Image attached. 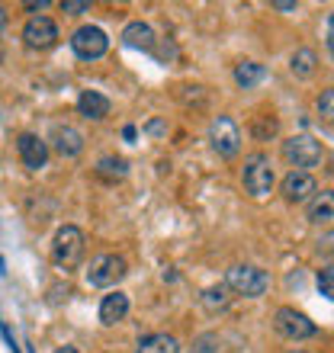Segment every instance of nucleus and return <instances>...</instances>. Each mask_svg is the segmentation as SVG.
I'll return each instance as SVG.
<instances>
[{"mask_svg": "<svg viewBox=\"0 0 334 353\" xmlns=\"http://www.w3.org/2000/svg\"><path fill=\"white\" fill-rule=\"evenodd\" d=\"M242 183H244V193L250 199H264L270 196L273 183H277V174H273V164L264 151H254L244 158V170H242Z\"/></svg>", "mask_w": 334, "mask_h": 353, "instance_id": "1", "label": "nucleus"}, {"mask_svg": "<svg viewBox=\"0 0 334 353\" xmlns=\"http://www.w3.org/2000/svg\"><path fill=\"white\" fill-rule=\"evenodd\" d=\"M225 286L232 289L235 296L260 299L270 289V276H267V270H260V267L235 263V267H228V273H225Z\"/></svg>", "mask_w": 334, "mask_h": 353, "instance_id": "2", "label": "nucleus"}, {"mask_svg": "<svg viewBox=\"0 0 334 353\" xmlns=\"http://www.w3.org/2000/svg\"><path fill=\"white\" fill-rule=\"evenodd\" d=\"M283 161L299 174H308L312 168L322 164V145L312 135H289L283 141Z\"/></svg>", "mask_w": 334, "mask_h": 353, "instance_id": "3", "label": "nucleus"}, {"mask_svg": "<svg viewBox=\"0 0 334 353\" xmlns=\"http://www.w3.org/2000/svg\"><path fill=\"white\" fill-rule=\"evenodd\" d=\"M209 145L219 158H235L238 151H242V129H238V122L232 116H225L219 112L213 122H209Z\"/></svg>", "mask_w": 334, "mask_h": 353, "instance_id": "4", "label": "nucleus"}, {"mask_svg": "<svg viewBox=\"0 0 334 353\" xmlns=\"http://www.w3.org/2000/svg\"><path fill=\"white\" fill-rule=\"evenodd\" d=\"M273 331L279 337H286V341H308V337L318 334L315 321L308 315H302V312H296L293 305H283L273 312Z\"/></svg>", "mask_w": 334, "mask_h": 353, "instance_id": "5", "label": "nucleus"}, {"mask_svg": "<svg viewBox=\"0 0 334 353\" xmlns=\"http://www.w3.org/2000/svg\"><path fill=\"white\" fill-rule=\"evenodd\" d=\"M84 257V232L77 225H65V228H58L55 232V241H52V261L58 267H77Z\"/></svg>", "mask_w": 334, "mask_h": 353, "instance_id": "6", "label": "nucleus"}, {"mask_svg": "<svg viewBox=\"0 0 334 353\" xmlns=\"http://www.w3.org/2000/svg\"><path fill=\"white\" fill-rule=\"evenodd\" d=\"M129 273V263L116 257V254H100V257H93L90 267H87V283L97 289H110L116 286L122 276Z\"/></svg>", "mask_w": 334, "mask_h": 353, "instance_id": "7", "label": "nucleus"}, {"mask_svg": "<svg viewBox=\"0 0 334 353\" xmlns=\"http://www.w3.org/2000/svg\"><path fill=\"white\" fill-rule=\"evenodd\" d=\"M71 48H75V55L84 58V61H97V58H103L110 52V36L100 26H81L71 36Z\"/></svg>", "mask_w": 334, "mask_h": 353, "instance_id": "8", "label": "nucleus"}, {"mask_svg": "<svg viewBox=\"0 0 334 353\" xmlns=\"http://www.w3.org/2000/svg\"><path fill=\"white\" fill-rule=\"evenodd\" d=\"M279 193L286 199L289 205H302L308 203L312 196L318 193V183L312 174H299V170H289L283 180H279Z\"/></svg>", "mask_w": 334, "mask_h": 353, "instance_id": "9", "label": "nucleus"}, {"mask_svg": "<svg viewBox=\"0 0 334 353\" xmlns=\"http://www.w3.org/2000/svg\"><path fill=\"white\" fill-rule=\"evenodd\" d=\"M23 42H26V48H52L58 42V26H55V19H48V17H32L23 26Z\"/></svg>", "mask_w": 334, "mask_h": 353, "instance_id": "10", "label": "nucleus"}, {"mask_svg": "<svg viewBox=\"0 0 334 353\" xmlns=\"http://www.w3.org/2000/svg\"><path fill=\"white\" fill-rule=\"evenodd\" d=\"M17 151H19V161L26 164L29 170H42L48 161V145L39 135H32V132H23L17 139Z\"/></svg>", "mask_w": 334, "mask_h": 353, "instance_id": "11", "label": "nucleus"}, {"mask_svg": "<svg viewBox=\"0 0 334 353\" xmlns=\"http://www.w3.org/2000/svg\"><path fill=\"white\" fill-rule=\"evenodd\" d=\"M52 148H55L61 158H77L84 151V135L75 125H55V132H52Z\"/></svg>", "mask_w": 334, "mask_h": 353, "instance_id": "12", "label": "nucleus"}, {"mask_svg": "<svg viewBox=\"0 0 334 353\" xmlns=\"http://www.w3.org/2000/svg\"><path fill=\"white\" fill-rule=\"evenodd\" d=\"M306 219L312 225L331 222L334 219V190H318L312 199L306 203Z\"/></svg>", "mask_w": 334, "mask_h": 353, "instance_id": "13", "label": "nucleus"}, {"mask_svg": "<svg viewBox=\"0 0 334 353\" xmlns=\"http://www.w3.org/2000/svg\"><path fill=\"white\" fill-rule=\"evenodd\" d=\"M129 315V296L126 292H110V296H103L100 302V321L106 327L119 325L122 318Z\"/></svg>", "mask_w": 334, "mask_h": 353, "instance_id": "14", "label": "nucleus"}, {"mask_svg": "<svg viewBox=\"0 0 334 353\" xmlns=\"http://www.w3.org/2000/svg\"><path fill=\"white\" fill-rule=\"evenodd\" d=\"M77 112H81L84 119L100 122V119L110 116V100H106L103 93H97V90H84L81 97H77Z\"/></svg>", "mask_w": 334, "mask_h": 353, "instance_id": "15", "label": "nucleus"}, {"mask_svg": "<svg viewBox=\"0 0 334 353\" xmlns=\"http://www.w3.org/2000/svg\"><path fill=\"white\" fill-rule=\"evenodd\" d=\"M122 42L129 48H139V52H155V29L148 23H129V26L122 29Z\"/></svg>", "mask_w": 334, "mask_h": 353, "instance_id": "16", "label": "nucleus"}, {"mask_svg": "<svg viewBox=\"0 0 334 353\" xmlns=\"http://www.w3.org/2000/svg\"><path fill=\"white\" fill-rule=\"evenodd\" d=\"M232 289L225 286V283H219V286H209V289H203V296H199V305L206 308V312H225V308L232 305Z\"/></svg>", "mask_w": 334, "mask_h": 353, "instance_id": "17", "label": "nucleus"}, {"mask_svg": "<svg viewBox=\"0 0 334 353\" xmlns=\"http://www.w3.org/2000/svg\"><path fill=\"white\" fill-rule=\"evenodd\" d=\"M318 68V55L312 52V48H296L293 52V58H289V71L299 77V81H306V77L315 74Z\"/></svg>", "mask_w": 334, "mask_h": 353, "instance_id": "18", "label": "nucleus"}, {"mask_svg": "<svg viewBox=\"0 0 334 353\" xmlns=\"http://www.w3.org/2000/svg\"><path fill=\"white\" fill-rule=\"evenodd\" d=\"M129 174V161L126 158H116V154H106V158L97 161V176L106 180V183H116L122 176Z\"/></svg>", "mask_w": 334, "mask_h": 353, "instance_id": "19", "label": "nucleus"}, {"mask_svg": "<svg viewBox=\"0 0 334 353\" xmlns=\"http://www.w3.org/2000/svg\"><path fill=\"white\" fill-rule=\"evenodd\" d=\"M264 77H267V68L257 65V61H242V65L235 68V84L242 87V90H250V87H257Z\"/></svg>", "mask_w": 334, "mask_h": 353, "instance_id": "20", "label": "nucleus"}, {"mask_svg": "<svg viewBox=\"0 0 334 353\" xmlns=\"http://www.w3.org/2000/svg\"><path fill=\"white\" fill-rule=\"evenodd\" d=\"M135 353H180V344H177V337H170V334H151L141 341Z\"/></svg>", "mask_w": 334, "mask_h": 353, "instance_id": "21", "label": "nucleus"}, {"mask_svg": "<svg viewBox=\"0 0 334 353\" xmlns=\"http://www.w3.org/2000/svg\"><path fill=\"white\" fill-rule=\"evenodd\" d=\"M279 132V119L273 116V112H264V116H254V122H250V135L257 141H270L273 135Z\"/></svg>", "mask_w": 334, "mask_h": 353, "instance_id": "22", "label": "nucleus"}, {"mask_svg": "<svg viewBox=\"0 0 334 353\" xmlns=\"http://www.w3.org/2000/svg\"><path fill=\"white\" fill-rule=\"evenodd\" d=\"M219 347H222V337L215 334V331H206V334H199L193 341L190 353H219Z\"/></svg>", "mask_w": 334, "mask_h": 353, "instance_id": "23", "label": "nucleus"}, {"mask_svg": "<svg viewBox=\"0 0 334 353\" xmlns=\"http://www.w3.org/2000/svg\"><path fill=\"white\" fill-rule=\"evenodd\" d=\"M315 110H318V116H322L325 122H334V87H328V90L318 93Z\"/></svg>", "mask_w": 334, "mask_h": 353, "instance_id": "24", "label": "nucleus"}, {"mask_svg": "<svg viewBox=\"0 0 334 353\" xmlns=\"http://www.w3.org/2000/svg\"><path fill=\"white\" fill-rule=\"evenodd\" d=\"M318 289L325 299H334V263L325 270H318Z\"/></svg>", "mask_w": 334, "mask_h": 353, "instance_id": "25", "label": "nucleus"}, {"mask_svg": "<svg viewBox=\"0 0 334 353\" xmlns=\"http://www.w3.org/2000/svg\"><path fill=\"white\" fill-rule=\"evenodd\" d=\"M61 10H65V13H71V17H81V13H87V10H90V3H87V0H65V3H61Z\"/></svg>", "mask_w": 334, "mask_h": 353, "instance_id": "26", "label": "nucleus"}, {"mask_svg": "<svg viewBox=\"0 0 334 353\" xmlns=\"http://www.w3.org/2000/svg\"><path fill=\"white\" fill-rule=\"evenodd\" d=\"M315 251L325 254V257H328V254H334V232H328V234H322V238H318V241H315Z\"/></svg>", "mask_w": 334, "mask_h": 353, "instance_id": "27", "label": "nucleus"}, {"mask_svg": "<svg viewBox=\"0 0 334 353\" xmlns=\"http://www.w3.org/2000/svg\"><path fill=\"white\" fill-rule=\"evenodd\" d=\"M148 132H151V135H164L167 125H164L161 119H151V122H148Z\"/></svg>", "mask_w": 334, "mask_h": 353, "instance_id": "28", "label": "nucleus"}, {"mask_svg": "<svg viewBox=\"0 0 334 353\" xmlns=\"http://www.w3.org/2000/svg\"><path fill=\"white\" fill-rule=\"evenodd\" d=\"M273 7L283 10V13H289V10H296V0H273Z\"/></svg>", "mask_w": 334, "mask_h": 353, "instance_id": "29", "label": "nucleus"}, {"mask_svg": "<svg viewBox=\"0 0 334 353\" xmlns=\"http://www.w3.org/2000/svg\"><path fill=\"white\" fill-rule=\"evenodd\" d=\"M328 52L334 55V13H331V19H328Z\"/></svg>", "mask_w": 334, "mask_h": 353, "instance_id": "30", "label": "nucleus"}, {"mask_svg": "<svg viewBox=\"0 0 334 353\" xmlns=\"http://www.w3.org/2000/svg\"><path fill=\"white\" fill-rule=\"evenodd\" d=\"M48 7V0H39V3H26L29 13H36V10H46Z\"/></svg>", "mask_w": 334, "mask_h": 353, "instance_id": "31", "label": "nucleus"}, {"mask_svg": "<svg viewBox=\"0 0 334 353\" xmlns=\"http://www.w3.org/2000/svg\"><path fill=\"white\" fill-rule=\"evenodd\" d=\"M122 135H126V139H135V135H139V132H135V125H126V129H122Z\"/></svg>", "mask_w": 334, "mask_h": 353, "instance_id": "32", "label": "nucleus"}, {"mask_svg": "<svg viewBox=\"0 0 334 353\" xmlns=\"http://www.w3.org/2000/svg\"><path fill=\"white\" fill-rule=\"evenodd\" d=\"M7 19H10V17H7V10H3V7H0V29H3V26H7Z\"/></svg>", "mask_w": 334, "mask_h": 353, "instance_id": "33", "label": "nucleus"}, {"mask_svg": "<svg viewBox=\"0 0 334 353\" xmlns=\"http://www.w3.org/2000/svg\"><path fill=\"white\" fill-rule=\"evenodd\" d=\"M55 353H81V350H77V347H58Z\"/></svg>", "mask_w": 334, "mask_h": 353, "instance_id": "34", "label": "nucleus"}, {"mask_svg": "<svg viewBox=\"0 0 334 353\" xmlns=\"http://www.w3.org/2000/svg\"><path fill=\"white\" fill-rule=\"evenodd\" d=\"M0 65H3V42H0Z\"/></svg>", "mask_w": 334, "mask_h": 353, "instance_id": "35", "label": "nucleus"}, {"mask_svg": "<svg viewBox=\"0 0 334 353\" xmlns=\"http://www.w3.org/2000/svg\"><path fill=\"white\" fill-rule=\"evenodd\" d=\"M289 353H306V350H289Z\"/></svg>", "mask_w": 334, "mask_h": 353, "instance_id": "36", "label": "nucleus"}]
</instances>
